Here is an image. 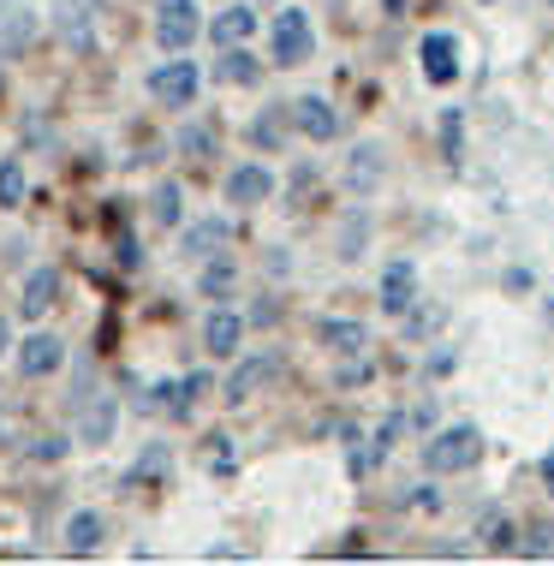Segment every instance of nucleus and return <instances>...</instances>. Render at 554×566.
Listing matches in <instances>:
<instances>
[{
    "mask_svg": "<svg viewBox=\"0 0 554 566\" xmlns=\"http://www.w3.org/2000/svg\"><path fill=\"white\" fill-rule=\"evenodd\" d=\"M477 459H483V430H477V423H448V430H436V436H429V448H424V465L436 471V478L471 471Z\"/></svg>",
    "mask_w": 554,
    "mask_h": 566,
    "instance_id": "1",
    "label": "nucleus"
},
{
    "mask_svg": "<svg viewBox=\"0 0 554 566\" xmlns=\"http://www.w3.org/2000/svg\"><path fill=\"white\" fill-rule=\"evenodd\" d=\"M316 49V30H311V12H299V7H281L274 12V24H269V54H274V66H304Z\"/></svg>",
    "mask_w": 554,
    "mask_h": 566,
    "instance_id": "2",
    "label": "nucleus"
},
{
    "mask_svg": "<svg viewBox=\"0 0 554 566\" xmlns=\"http://www.w3.org/2000/svg\"><path fill=\"white\" fill-rule=\"evenodd\" d=\"M96 12H102V0H49V24L72 54L96 49Z\"/></svg>",
    "mask_w": 554,
    "mask_h": 566,
    "instance_id": "3",
    "label": "nucleus"
},
{
    "mask_svg": "<svg viewBox=\"0 0 554 566\" xmlns=\"http://www.w3.org/2000/svg\"><path fill=\"white\" fill-rule=\"evenodd\" d=\"M197 30H203L197 0H156V42L167 54H185L197 42Z\"/></svg>",
    "mask_w": 554,
    "mask_h": 566,
    "instance_id": "4",
    "label": "nucleus"
},
{
    "mask_svg": "<svg viewBox=\"0 0 554 566\" xmlns=\"http://www.w3.org/2000/svg\"><path fill=\"white\" fill-rule=\"evenodd\" d=\"M197 84H203V72H197L191 60H167V66L149 72V96H156L161 108H191Z\"/></svg>",
    "mask_w": 554,
    "mask_h": 566,
    "instance_id": "5",
    "label": "nucleus"
},
{
    "mask_svg": "<svg viewBox=\"0 0 554 566\" xmlns=\"http://www.w3.org/2000/svg\"><path fill=\"white\" fill-rule=\"evenodd\" d=\"M274 376H281V358H274V352H251V358H244L239 370L227 376L221 400H227V406H244V400H251V394L263 388V381H274Z\"/></svg>",
    "mask_w": 554,
    "mask_h": 566,
    "instance_id": "6",
    "label": "nucleus"
},
{
    "mask_svg": "<svg viewBox=\"0 0 554 566\" xmlns=\"http://www.w3.org/2000/svg\"><path fill=\"white\" fill-rule=\"evenodd\" d=\"M418 60H424V78L429 84H453L459 78V36H448V30H429V36L418 42Z\"/></svg>",
    "mask_w": 554,
    "mask_h": 566,
    "instance_id": "7",
    "label": "nucleus"
},
{
    "mask_svg": "<svg viewBox=\"0 0 554 566\" xmlns=\"http://www.w3.org/2000/svg\"><path fill=\"white\" fill-rule=\"evenodd\" d=\"M292 126L311 137V144H328V137H341V114H334L328 96H299L292 102Z\"/></svg>",
    "mask_w": 554,
    "mask_h": 566,
    "instance_id": "8",
    "label": "nucleus"
},
{
    "mask_svg": "<svg viewBox=\"0 0 554 566\" xmlns=\"http://www.w3.org/2000/svg\"><path fill=\"white\" fill-rule=\"evenodd\" d=\"M274 197V174L263 161H244L227 174V203H239V209H257V203H269Z\"/></svg>",
    "mask_w": 554,
    "mask_h": 566,
    "instance_id": "9",
    "label": "nucleus"
},
{
    "mask_svg": "<svg viewBox=\"0 0 554 566\" xmlns=\"http://www.w3.org/2000/svg\"><path fill=\"white\" fill-rule=\"evenodd\" d=\"M114 423H119L114 394H96V400L79 406V441L84 448H107V441H114Z\"/></svg>",
    "mask_w": 554,
    "mask_h": 566,
    "instance_id": "10",
    "label": "nucleus"
},
{
    "mask_svg": "<svg viewBox=\"0 0 554 566\" xmlns=\"http://www.w3.org/2000/svg\"><path fill=\"white\" fill-rule=\"evenodd\" d=\"M36 42V12L19 7V0H0V60L24 54Z\"/></svg>",
    "mask_w": 554,
    "mask_h": 566,
    "instance_id": "11",
    "label": "nucleus"
},
{
    "mask_svg": "<svg viewBox=\"0 0 554 566\" xmlns=\"http://www.w3.org/2000/svg\"><path fill=\"white\" fill-rule=\"evenodd\" d=\"M411 304H418V269L399 256V263L381 269V311H388V316H406Z\"/></svg>",
    "mask_w": 554,
    "mask_h": 566,
    "instance_id": "12",
    "label": "nucleus"
},
{
    "mask_svg": "<svg viewBox=\"0 0 554 566\" xmlns=\"http://www.w3.org/2000/svg\"><path fill=\"white\" fill-rule=\"evenodd\" d=\"M316 340L328 346L334 358H364L369 328H364V323H346V316H328V323H316Z\"/></svg>",
    "mask_w": 554,
    "mask_h": 566,
    "instance_id": "13",
    "label": "nucleus"
},
{
    "mask_svg": "<svg viewBox=\"0 0 554 566\" xmlns=\"http://www.w3.org/2000/svg\"><path fill=\"white\" fill-rule=\"evenodd\" d=\"M227 239H233V227L209 216V221H191V227H185V233H179V251H185V256H203V263H209V256L227 251Z\"/></svg>",
    "mask_w": 554,
    "mask_h": 566,
    "instance_id": "14",
    "label": "nucleus"
},
{
    "mask_svg": "<svg viewBox=\"0 0 554 566\" xmlns=\"http://www.w3.org/2000/svg\"><path fill=\"white\" fill-rule=\"evenodd\" d=\"M60 364H66V346H60L54 334H30V340L19 346V370H24V376H36V381H42V376H54Z\"/></svg>",
    "mask_w": 554,
    "mask_h": 566,
    "instance_id": "15",
    "label": "nucleus"
},
{
    "mask_svg": "<svg viewBox=\"0 0 554 566\" xmlns=\"http://www.w3.org/2000/svg\"><path fill=\"white\" fill-rule=\"evenodd\" d=\"M102 537H107V518L102 513H72L66 518V555H96L102 548Z\"/></svg>",
    "mask_w": 554,
    "mask_h": 566,
    "instance_id": "16",
    "label": "nucleus"
},
{
    "mask_svg": "<svg viewBox=\"0 0 554 566\" xmlns=\"http://www.w3.org/2000/svg\"><path fill=\"white\" fill-rule=\"evenodd\" d=\"M239 340H244V316H233V311H215L209 323H203V346L215 352V358H233Z\"/></svg>",
    "mask_w": 554,
    "mask_h": 566,
    "instance_id": "17",
    "label": "nucleus"
},
{
    "mask_svg": "<svg viewBox=\"0 0 554 566\" xmlns=\"http://www.w3.org/2000/svg\"><path fill=\"white\" fill-rule=\"evenodd\" d=\"M251 30H257V12L251 7H227V12H215L209 36L221 42V49H239V42H251Z\"/></svg>",
    "mask_w": 554,
    "mask_h": 566,
    "instance_id": "18",
    "label": "nucleus"
},
{
    "mask_svg": "<svg viewBox=\"0 0 554 566\" xmlns=\"http://www.w3.org/2000/svg\"><path fill=\"white\" fill-rule=\"evenodd\" d=\"M54 298H60V269H36V274L24 281V298H19V311L30 316V323H36V316L49 311Z\"/></svg>",
    "mask_w": 554,
    "mask_h": 566,
    "instance_id": "19",
    "label": "nucleus"
},
{
    "mask_svg": "<svg viewBox=\"0 0 554 566\" xmlns=\"http://www.w3.org/2000/svg\"><path fill=\"white\" fill-rule=\"evenodd\" d=\"M477 537H483V548H495V555H506V548H519V537H513V518H506L501 507H489L483 518H477Z\"/></svg>",
    "mask_w": 554,
    "mask_h": 566,
    "instance_id": "20",
    "label": "nucleus"
},
{
    "mask_svg": "<svg viewBox=\"0 0 554 566\" xmlns=\"http://www.w3.org/2000/svg\"><path fill=\"white\" fill-rule=\"evenodd\" d=\"M233 286H239V269L227 263V256H209V269L197 274V293H203V298H227Z\"/></svg>",
    "mask_w": 554,
    "mask_h": 566,
    "instance_id": "21",
    "label": "nucleus"
},
{
    "mask_svg": "<svg viewBox=\"0 0 554 566\" xmlns=\"http://www.w3.org/2000/svg\"><path fill=\"white\" fill-rule=\"evenodd\" d=\"M215 78H221V84H257V78H263V66H257V60L244 54V42H239V49H227V54H221Z\"/></svg>",
    "mask_w": 554,
    "mask_h": 566,
    "instance_id": "22",
    "label": "nucleus"
},
{
    "mask_svg": "<svg viewBox=\"0 0 554 566\" xmlns=\"http://www.w3.org/2000/svg\"><path fill=\"white\" fill-rule=\"evenodd\" d=\"M346 179H352L358 191H369V186H376V179H381V149H376V144H358V149H352V161H346Z\"/></svg>",
    "mask_w": 554,
    "mask_h": 566,
    "instance_id": "23",
    "label": "nucleus"
},
{
    "mask_svg": "<svg viewBox=\"0 0 554 566\" xmlns=\"http://www.w3.org/2000/svg\"><path fill=\"white\" fill-rule=\"evenodd\" d=\"M179 216H185L179 186H174V179H161V186L149 191V221H156V227H179Z\"/></svg>",
    "mask_w": 554,
    "mask_h": 566,
    "instance_id": "24",
    "label": "nucleus"
},
{
    "mask_svg": "<svg viewBox=\"0 0 554 566\" xmlns=\"http://www.w3.org/2000/svg\"><path fill=\"white\" fill-rule=\"evenodd\" d=\"M24 203V161L7 156L0 161V209H19Z\"/></svg>",
    "mask_w": 554,
    "mask_h": 566,
    "instance_id": "25",
    "label": "nucleus"
},
{
    "mask_svg": "<svg viewBox=\"0 0 554 566\" xmlns=\"http://www.w3.org/2000/svg\"><path fill=\"white\" fill-rule=\"evenodd\" d=\"M286 119H292V108H269V114L251 126V137H257L263 149H281V137H286Z\"/></svg>",
    "mask_w": 554,
    "mask_h": 566,
    "instance_id": "26",
    "label": "nucleus"
},
{
    "mask_svg": "<svg viewBox=\"0 0 554 566\" xmlns=\"http://www.w3.org/2000/svg\"><path fill=\"white\" fill-rule=\"evenodd\" d=\"M436 328H441V304H411L406 311V340H424Z\"/></svg>",
    "mask_w": 554,
    "mask_h": 566,
    "instance_id": "27",
    "label": "nucleus"
},
{
    "mask_svg": "<svg viewBox=\"0 0 554 566\" xmlns=\"http://www.w3.org/2000/svg\"><path fill=\"white\" fill-rule=\"evenodd\" d=\"M179 149H185L191 161H209V149H215V132H209V126H185V132H179Z\"/></svg>",
    "mask_w": 554,
    "mask_h": 566,
    "instance_id": "28",
    "label": "nucleus"
},
{
    "mask_svg": "<svg viewBox=\"0 0 554 566\" xmlns=\"http://www.w3.org/2000/svg\"><path fill=\"white\" fill-rule=\"evenodd\" d=\"M60 453H66V436H60V430H49V436L30 441V459H36V465H54Z\"/></svg>",
    "mask_w": 554,
    "mask_h": 566,
    "instance_id": "29",
    "label": "nucleus"
},
{
    "mask_svg": "<svg viewBox=\"0 0 554 566\" xmlns=\"http://www.w3.org/2000/svg\"><path fill=\"white\" fill-rule=\"evenodd\" d=\"M161 471H167V448H149V453H144V459H137V465H132V478H126V483L161 478Z\"/></svg>",
    "mask_w": 554,
    "mask_h": 566,
    "instance_id": "30",
    "label": "nucleus"
},
{
    "mask_svg": "<svg viewBox=\"0 0 554 566\" xmlns=\"http://www.w3.org/2000/svg\"><path fill=\"white\" fill-rule=\"evenodd\" d=\"M364 233H369V227L352 216V221H346V233H341V256H358V251H364Z\"/></svg>",
    "mask_w": 554,
    "mask_h": 566,
    "instance_id": "31",
    "label": "nucleus"
},
{
    "mask_svg": "<svg viewBox=\"0 0 554 566\" xmlns=\"http://www.w3.org/2000/svg\"><path fill=\"white\" fill-rule=\"evenodd\" d=\"M519 548H525L531 560H543L548 548H554V525H536V531H531V543H519Z\"/></svg>",
    "mask_w": 554,
    "mask_h": 566,
    "instance_id": "32",
    "label": "nucleus"
},
{
    "mask_svg": "<svg viewBox=\"0 0 554 566\" xmlns=\"http://www.w3.org/2000/svg\"><path fill=\"white\" fill-rule=\"evenodd\" d=\"M441 144H448V156H459V114L441 119Z\"/></svg>",
    "mask_w": 554,
    "mask_h": 566,
    "instance_id": "33",
    "label": "nucleus"
},
{
    "mask_svg": "<svg viewBox=\"0 0 554 566\" xmlns=\"http://www.w3.org/2000/svg\"><path fill=\"white\" fill-rule=\"evenodd\" d=\"M453 364H459V358H453V352H436V358H429V376H448V370H453Z\"/></svg>",
    "mask_w": 554,
    "mask_h": 566,
    "instance_id": "34",
    "label": "nucleus"
},
{
    "mask_svg": "<svg viewBox=\"0 0 554 566\" xmlns=\"http://www.w3.org/2000/svg\"><path fill=\"white\" fill-rule=\"evenodd\" d=\"M543 489H548V495H554V453L543 459Z\"/></svg>",
    "mask_w": 554,
    "mask_h": 566,
    "instance_id": "35",
    "label": "nucleus"
},
{
    "mask_svg": "<svg viewBox=\"0 0 554 566\" xmlns=\"http://www.w3.org/2000/svg\"><path fill=\"white\" fill-rule=\"evenodd\" d=\"M12 346V334H7V316H0V352H7Z\"/></svg>",
    "mask_w": 554,
    "mask_h": 566,
    "instance_id": "36",
    "label": "nucleus"
},
{
    "mask_svg": "<svg viewBox=\"0 0 554 566\" xmlns=\"http://www.w3.org/2000/svg\"><path fill=\"white\" fill-rule=\"evenodd\" d=\"M381 7H399V0H381Z\"/></svg>",
    "mask_w": 554,
    "mask_h": 566,
    "instance_id": "37",
    "label": "nucleus"
},
{
    "mask_svg": "<svg viewBox=\"0 0 554 566\" xmlns=\"http://www.w3.org/2000/svg\"><path fill=\"white\" fill-rule=\"evenodd\" d=\"M483 7H489V0H483Z\"/></svg>",
    "mask_w": 554,
    "mask_h": 566,
    "instance_id": "38",
    "label": "nucleus"
}]
</instances>
